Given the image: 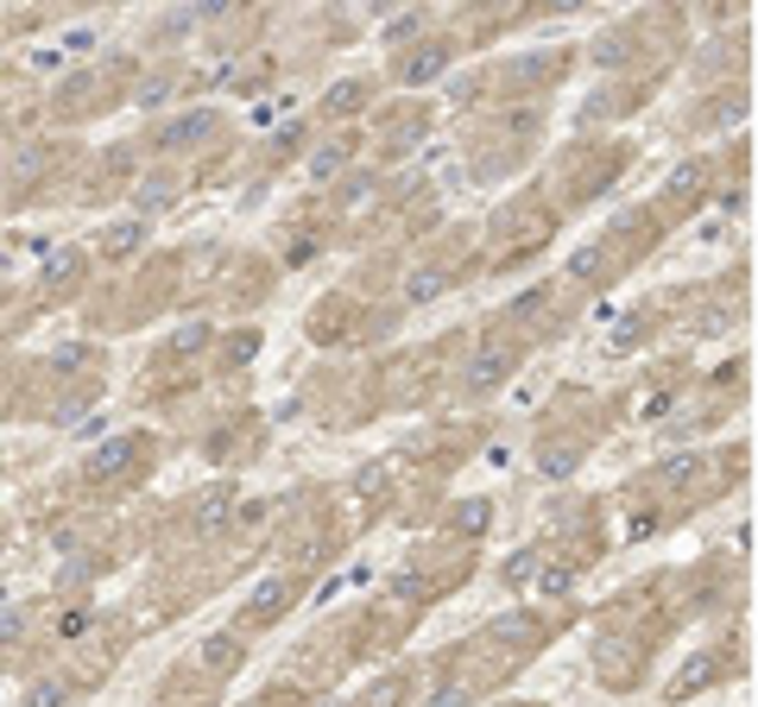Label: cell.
Listing matches in <instances>:
<instances>
[{
    "instance_id": "ba28073f",
    "label": "cell",
    "mask_w": 758,
    "mask_h": 707,
    "mask_svg": "<svg viewBox=\"0 0 758 707\" xmlns=\"http://www.w3.org/2000/svg\"><path fill=\"white\" fill-rule=\"evenodd\" d=\"M272 606H285V581H259L253 601H247V613L253 619H272Z\"/></svg>"
},
{
    "instance_id": "ffe728a7",
    "label": "cell",
    "mask_w": 758,
    "mask_h": 707,
    "mask_svg": "<svg viewBox=\"0 0 758 707\" xmlns=\"http://www.w3.org/2000/svg\"><path fill=\"white\" fill-rule=\"evenodd\" d=\"M227 354H234V360H253V354H259V335H234V341H227Z\"/></svg>"
},
{
    "instance_id": "8992f818",
    "label": "cell",
    "mask_w": 758,
    "mask_h": 707,
    "mask_svg": "<svg viewBox=\"0 0 758 707\" xmlns=\"http://www.w3.org/2000/svg\"><path fill=\"white\" fill-rule=\"evenodd\" d=\"M443 64H449V50H443V45H430V50H417V57H411V64H404V82H430V76L443 70Z\"/></svg>"
},
{
    "instance_id": "52a82bcc",
    "label": "cell",
    "mask_w": 758,
    "mask_h": 707,
    "mask_svg": "<svg viewBox=\"0 0 758 707\" xmlns=\"http://www.w3.org/2000/svg\"><path fill=\"white\" fill-rule=\"evenodd\" d=\"M443 284H449V278H443V272H430V266H424V272H411V278H404V298H411V303H430V298H443Z\"/></svg>"
},
{
    "instance_id": "2e32d148",
    "label": "cell",
    "mask_w": 758,
    "mask_h": 707,
    "mask_svg": "<svg viewBox=\"0 0 758 707\" xmlns=\"http://www.w3.org/2000/svg\"><path fill=\"white\" fill-rule=\"evenodd\" d=\"M202 341H209V328H202V323H183V328L171 335V348H177V354H197Z\"/></svg>"
},
{
    "instance_id": "7c38bea8",
    "label": "cell",
    "mask_w": 758,
    "mask_h": 707,
    "mask_svg": "<svg viewBox=\"0 0 758 707\" xmlns=\"http://www.w3.org/2000/svg\"><path fill=\"white\" fill-rule=\"evenodd\" d=\"M537 594H569V581H576V569H537Z\"/></svg>"
},
{
    "instance_id": "7a4b0ae2",
    "label": "cell",
    "mask_w": 758,
    "mask_h": 707,
    "mask_svg": "<svg viewBox=\"0 0 758 707\" xmlns=\"http://www.w3.org/2000/svg\"><path fill=\"white\" fill-rule=\"evenodd\" d=\"M64 702H70V688H64L57 676H38V682H25V702L20 707H64Z\"/></svg>"
},
{
    "instance_id": "30bf717a",
    "label": "cell",
    "mask_w": 758,
    "mask_h": 707,
    "mask_svg": "<svg viewBox=\"0 0 758 707\" xmlns=\"http://www.w3.org/2000/svg\"><path fill=\"white\" fill-rule=\"evenodd\" d=\"M202 663H209V670H227V663H241V644H234V638H202Z\"/></svg>"
},
{
    "instance_id": "ac0fdd59",
    "label": "cell",
    "mask_w": 758,
    "mask_h": 707,
    "mask_svg": "<svg viewBox=\"0 0 758 707\" xmlns=\"http://www.w3.org/2000/svg\"><path fill=\"white\" fill-rule=\"evenodd\" d=\"M140 247V227H114V234H108V252H133Z\"/></svg>"
},
{
    "instance_id": "cb8c5ba5",
    "label": "cell",
    "mask_w": 758,
    "mask_h": 707,
    "mask_svg": "<svg viewBox=\"0 0 758 707\" xmlns=\"http://www.w3.org/2000/svg\"><path fill=\"white\" fill-rule=\"evenodd\" d=\"M20 631H25V619H20V613H7V619H0V644H7V638H20Z\"/></svg>"
},
{
    "instance_id": "5bb4252c",
    "label": "cell",
    "mask_w": 758,
    "mask_h": 707,
    "mask_svg": "<svg viewBox=\"0 0 758 707\" xmlns=\"http://www.w3.org/2000/svg\"><path fill=\"white\" fill-rule=\"evenodd\" d=\"M544 474L569 480V474H576V449H550V454H544Z\"/></svg>"
},
{
    "instance_id": "603a6c76",
    "label": "cell",
    "mask_w": 758,
    "mask_h": 707,
    "mask_svg": "<svg viewBox=\"0 0 758 707\" xmlns=\"http://www.w3.org/2000/svg\"><path fill=\"white\" fill-rule=\"evenodd\" d=\"M664 411H670V392H651V399H645V417H651V424H657Z\"/></svg>"
},
{
    "instance_id": "44dd1931",
    "label": "cell",
    "mask_w": 758,
    "mask_h": 707,
    "mask_svg": "<svg viewBox=\"0 0 758 707\" xmlns=\"http://www.w3.org/2000/svg\"><path fill=\"white\" fill-rule=\"evenodd\" d=\"M89 626H96L89 613H64V626H57V631H64V638H82V631H89Z\"/></svg>"
},
{
    "instance_id": "d6986e66",
    "label": "cell",
    "mask_w": 758,
    "mask_h": 707,
    "mask_svg": "<svg viewBox=\"0 0 758 707\" xmlns=\"http://www.w3.org/2000/svg\"><path fill=\"white\" fill-rule=\"evenodd\" d=\"M537 575V556H512V562H505V581H531Z\"/></svg>"
},
{
    "instance_id": "8fae6325",
    "label": "cell",
    "mask_w": 758,
    "mask_h": 707,
    "mask_svg": "<svg viewBox=\"0 0 758 707\" xmlns=\"http://www.w3.org/2000/svg\"><path fill=\"white\" fill-rule=\"evenodd\" d=\"M354 101H360V82H335V89L323 96V108L328 114H354Z\"/></svg>"
},
{
    "instance_id": "e0dca14e",
    "label": "cell",
    "mask_w": 758,
    "mask_h": 707,
    "mask_svg": "<svg viewBox=\"0 0 758 707\" xmlns=\"http://www.w3.org/2000/svg\"><path fill=\"white\" fill-rule=\"evenodd\" d=\"M76 266H82V259H76V247H57V252H51V266H45V278L57 284V278H70Z\"/></svg>"
},
{
    "instance_id": "277c9868",
    "label": "cell",
    "mask_w": 758,
    "mask_h": 707,
    "mask_svg": "<svg viewBox=\"0 0 758 707\" xmlns=\"http://www.w3.org/2000/svg\"><path fill=\"white\" fill-rule=\"evenodd\" d=\"M487 518H493V505H487V500H461V505H455V530H461V537H480Z\"/></svg>"
},
{
    "instance_id": "6da1fadb",
    "label": "cell",
    "mask_w": 758,
    "mask_h": 707,
    "mask_svg": "<svg viewBox=\"0 0 758 707\" xmlns=\"http://www.w3.org/2000/svg\"><path fill=\"white\" fill-rule=\"evenodd\" d=\"M209 133H215V108H190V114H177V121L158 133V146L183 152V146H197V139H209Z\"/></svg>"
},
{
    "instance_id": "9a60e30c",
    "label": "cell",
    "mask_w": 758,
    "mask_h": 707,
    "mask_svg": "<svg viewBox=\"0 0 758 707\" xmlns=\"http://www.w3.org/2000/svg\"><path fill=\"white\" fill-rule=\"evenodd\" d=\"M493 638H505V644H519V638H531V619H525V613H505L500 626H493Z\"/></svg>"
},
{
    "instance_id": "4fadbf2b",
    "label": "cell",
    "mask_w": 758,
    "mask_h": 707,
    "mask_svg": "<svg viewBox=\"0 0 758 707\" xmlns=\"http://www.w3.org/2000/svg\"><path fill=\"white\" fill-rule=\"evenodd\" d=\"M342 158H348L342 146H323L316 158H310V177H335V171H342Z\"/></svg>"
},
{
    "instance_id": "7402d4cb",
    "label": "cell",
    "mask_w": 758,
    "mask_h": 707,
    "mask_svg": "<svg viewBox=\"0 0 758 707\" xmlns=\"http://www.w3.org/2000/svg\"><path fill=\"white\" fill-rule=\"evenodd\" d=\"M367 197H374V183H367V177H354V183H348V209H367Z\"/></svg>"
},
{
    "instance_id": "5b68a950",
    "label": "cell",
    "mask_w": 758,
    "mask_h": 707,
    "mask_svg": "<svg viewBox=\"0 0 758 707\" xmlns=\"http://www.w3.org/2000/svg\"><path fill=\"white\" fill-rule=\"evenodd\" d=\"M227 505H234V493H222V486H215V493H202L197 525H202V530H222V525H227Z\"/></svg>"
},
{
    "instance_id": "9c48e42d",
    "label": "cell",
    "mask_w": 758,
    "mask_h": 707,
    "mask_svg": "<svg viewBox=\"0 0 758 707\" xmlns=\"http://www.w3.org/2000/svg\"><path fill=\"white\" fill-rule=\"evenodd\" d=\"M500 379H505V354H480L475 367H468V385H480V392L500 385Z\"/></svg>"
},
{
    "instance_id": "3957f363",
    "label": "cell",
    "mask_w": 758,
    "mask_h": 707,
    "mask_svg": "<svg viewBox=\"0 0 758 707\" xmlns=\"http://www.w3.org/2000/svg\"><path fill=\"white\" fill-rule=\"evenodd\" d=\"M126 461H133V449H126V442H108V449H96V461H89V480H114Z\"/></svg>"
}]
</instances>
